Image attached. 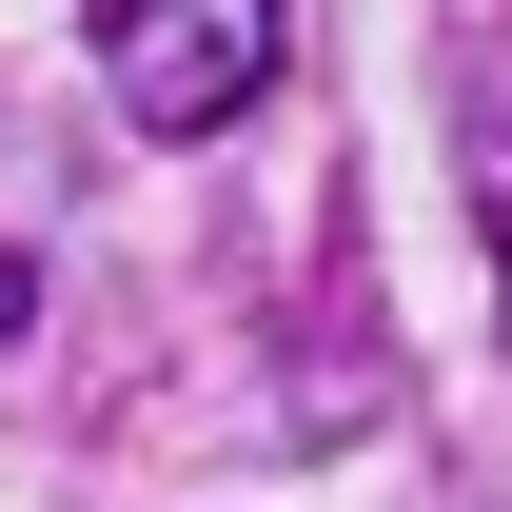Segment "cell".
<instances>
[{
    "label": "cell",
    "instance_id": "1",
    "mask_svg": "<svg viewBox=\"0 0 512 512\" xmlns=\"http://www.w3.org/2000/svg\"><path fill=\"white\" fill-rule=\"evenodd\" d=\"M276 79V0H99V99L138 138H217Z\"/></svg>",
    "mask_w": 512,
    "mask_h": 512
},
{
    "label": "cell",
    "instance_id": "2",
    "mask_svg": "<svg viewBox=\"0 0 512 512\" xmlns=\"http://www.w3.org/2000/svg\"><path fill=\"white\" fill-rule=\"evenodd\" d=\"M473 217H493V296H512V60H473Z\"/></svg>",
    "mask_w": 512,
    "mask_h": 512
}]
</instances>
